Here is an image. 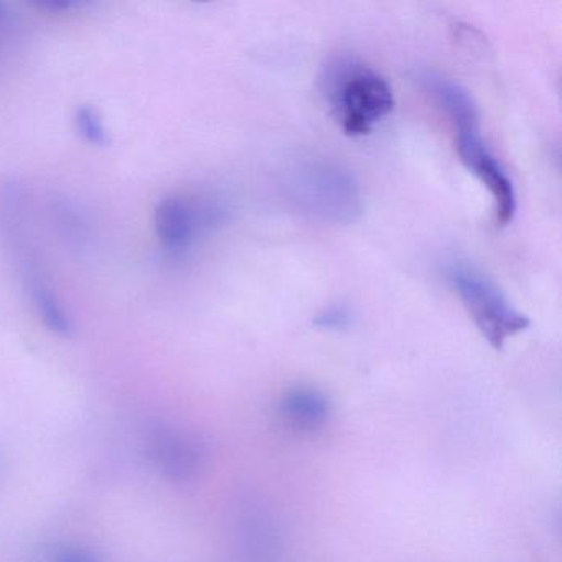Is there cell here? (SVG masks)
Returning <instances> with one entry per match:
<instances>
[{
    "instance_id": "cell-1",
    "label": "cell",
    "mask_w": 562,
    "mask_h": 562,
    "mask_svg": "<svg viewBox=\"0 0 562 562\" xmlns=\"http://www.w3.org/2000/svg\"><path fill=\"white\" fill-rule=\"evenodd\" d=\"M424 85L427 93L452 124L460 162L488 190L495 202V218L498 225L508 226L515 220L518 210V195L508 170L482 137L475 100L462 85L440 75H427Z\"/></svg>"
},
{
    "instance_id": "cell-2",
    "label": "cell",
    "mask_w": 562,
    "mask_h": 562,
    "mask_svg": "<svg viewBox=\"0 0 562 562\" xmlns=\"http://www.w3.org/2000/svg\"><path fill=\"white\" fill-rule=\"evenodd\" d=\"M322 81L345 136H368L393 113L396 101L390 81L361 61L337 58L328 65Z\"/></svg>"
},
{
    "instance_id": "cell-3",
    "label": "cell",
    "mask_w": 562,
    "mask_h": 562,
    "mask_svg": "<svg viewBox=\"0 0 562 562\" xmlns=\"http://www.w3.org/2000/svg\"><path fill=\"white\" fill-rule=\"evenodd\" d=\"M285 192L299 210L331 225H350L363 215L360 180L348 167L334 160L295 164L285 173Z\"/></svg>"
},
{
    "instance_id": "cell-4",
    "label": "cell",
    "mask_w": 562,
    "mask_h": 562,
    "mask_svg": "<svg viewBox=\"0 0 562 562\" xmlns=\"http://www.w3.org/2000/svg\"><path fill=\"white\" fill-rule=\"evenodd\" d=\"M447 279L480 334L495 350H502L506 341L531 325L528 315L516 308L496 282L480 269L453 262L447 269Z\"/></svg>"
},
{
    "instance_id": "cell-5",
    "label": "cell",
    "mask_w": 562,
    "mask_h": 562,
    "mask_svg": "<svg viewBox=\"0 0 562 562\" xmlns=\"http://www.w3.org/2000/svg\"><path fill=\"white\" fill-rule=\"evenodd\" d=\"M229 215L228 203L215 193H173L160 200L154 223L164 248L183 255L202 236L223 228Z\"/></svg>"
},
{
    "instance_id": "cell-6",
    "label": "cell",
    "mask_w": 562,
    "mask_h": 562,
    "mask_svg": "<svg viewBox=\"0 0 562 562\" xmlns=\"http://www.w3.org/2000/svg\"><path fill=\"white\" fill-rule=\"evenodd\" d=\"M147 452L154 465L170 482H192L205 469V443L199 437L173 427L157 426L150 430Z\"/></svg>"
},
{
    "instance_id": "cell-7",
    "label": "cell",
    "mask_w": 562,
    "mask_h": 562,
    "mask_svg": "<svg viewBox=\"0 0 562 562\" xmlns=\"http://www.w3.org/2000/svg\"><path fill=\"white\" fill-rule=\"evenodd\" d=\"M279 413L292 429L299 432H314L327 424L331 406L330 401L321 390L297 386L284 394Z\"/></svg>"
},
{
    "instance_id": "cell-8",
    "label": "cell",
    "mask_w": 562,
    "mask_h": 562,
    "mask_svg": "<svg viewBox=\"0 0 562 562\" xmlns=\"http://www.w3.org/2000/svg\"><path fill=\"white\" fill-rule=\"evenodd\" d=\"M24 282L42 324L58 337H74L77 331L74 318L68 314L58 295L55 294L50 282L38 271L37 266L24 269Z\"/></svg>"
},
{
    "instance_id": "cell-9",
    "label": "cell",
    "mask_w": 562,
    "mask_h": 562,
    "mask_svg": "<svg viewBox=\"0 0 562 562\" xmlns=\"http://www.w3.org/2000/svg\"><path fill=\"white\" fill-rule=\"evenodd\" d=\"M52 218L58 235L70 245H83L90 236L87 216L70 200H55L52 205Z\"/></svg>"
},
{
    "instance_id": "cell-10",
    "label": "cell",
    "mask_w": 562,
    "mask_h": 562,
    "mask_svg": "<svg viewBox=\"0 0 562 562\" xmlns=\"http://www.w3.org/2000/svg\"><path fill=\"white\" fill-rule=\"evenodd\" d=\"M74 123L85 143L94 147L110 146V133L104 126L103 116L93 104H80L75 111Z\"/></svg>"
},
{
    "instance_id": "cell-11",
    "label": "cell",
    "mask_w": 562,
    "mask_h": 562,
    "mask_svg": "<svg viewBox=\"0 0 562 562\" xmlns=\"http://www.w3.org/2000/svg\"><path fill=\"white\" fill-rule=\"evenodd\" d=\"M315 327L328 331L347 330L351 325V312L347 305H330L318 312L314 318Z\"/></svg>"
},
{
    "instance_id": "cell-12",
    "label": "cell",
    "mask_w": 562,
    "mask_h": 562,
    "mask_svg": "<svg viewBox=\"0 0 562 562\" xmlns=\"http://www.w3.org/2000/svg\"><path fill=\"white\" fill-rule=\"evenodd\" d=\"M54 562H101L93 551L77 546L60 548L54 555Z\"/></svg>"
},
{
    "instance_id": "cell-13",
    "label": "cell",
    "mask_w": 562,
    "mask_h": 562,
    "mask_svg": "<svg viewBox=\"0 0 562 562\" xmlns=\"http://www.w3.org/2000/svg\"><path fill=\"white\" fill-rule=\"evenodd\" d=\"M80 5L83 4L75 2V0H48V2H42V4H38V8L48 12H70L80 8Z\"/></svg>"
},
{
    "instance_id": "cell-14",
    "label": "cell",
    "mask_w": 562,
    "mask_h": 562,
    "mask_svg": "<svg viewBox=\"0 0 562 562\" xmlns=\"http://www.w3.org/2000/svg\"><path fill=\"white\" fill-rule=\"evenodd\" d=\"M5 21H8V11L4 4H0V25H4Z\"/></svg>"
},
{
    "instance_id": "cell-15",
    "label": "cell",
    "mask_w": 562,
    "mask_h": 562,
    "mask_svg": "<svg viewBox=\"0 0 562 562\" xmlns=\"http://www.w3.org/2000/svg\"><path fill=\"white\" fill-rule=\"evenodd\" d=\"M2 469H4V457L0 453V475H2Z\"/></svg>"
}]
</instances>
